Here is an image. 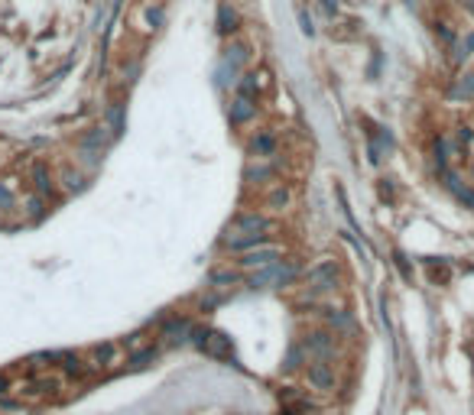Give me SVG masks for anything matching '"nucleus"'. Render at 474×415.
<instances>
[{
	"instance_id": "obj_4",
	"label": "nucleus",
	"mask_w": 474,
	"mask_h": 415,
	"mask_svg": "<svg viewBox=\"0 0 474 415\" xmlns=\"http://www.w3.org/2000/svg\"><path fill=\"white\" fill-rule=\"evenodd\" d=\"M279 260H283V247L279 244H263V247L247 250V253H240L237 269H240V273H257V269L273 266V263H279Z\"/></svg>"
},
{
	"instance_id": "obj_14",
	"label": "nucleus",
	"mask_w": 474,
	"mask_h": 415,
	"mask_svg": "<svg viewBox=\"0 0 474 415\" xmlns=\"http://www.w3.org/2000/svg\"><path fill=\"white\" fill-rule=\"evenodd\" d=\"M247 153L253 159H270V156H276V136L273 134H257L253 140H250Z\"/></svg>"
},
{
	"instance_id": "obj_1",
	"label": "nucleus",
	"mask_w": 474,
	"mask_h": 415,
	"mask_svg": "<svg viewBox=\"0 0 474 415\" xmlns=\"http://www.w3.org/2000/svg\"><path fill=\"white\" fill-rule=\"evenodd\" d=\"M296 279H299V263L279 260L273 266L250 273V289H286V286H292Z\"/></svg>"
},
{
	"instance_id": "obj_30",
	"label": "nucleus",
	"mask_w": 474,
	"mask_h": 415,
	"mask_svg": "<svg viewBox=\"0 0 474 415\" xmlns=\"http://www.w3.org/2000/svg\"><path fill=\"white\" fill-rule=\"evenodd\" d=\"M393 260H397V269L403 273V279L412 282V269H410V260H406V253H399V250H397V253H393Z\"/></svg>"
},
{
	"instance_id": "obj_31",
	"label": "nucleus",
	"mask_w": 474,
	"mask_h": 415,
	"mask_svg": "<svg viewBox=\"0 0 474 415\" xmlns=\"http://www.w3.org/2000/svg\"><path fill=\"white\" fill-rule=\"evenodd\" d=\"M455 136H458V143H462V147H471V143H474V127H464V123H462Z\"/></svg>"
},
{
	"instance_id": "obj_22",
	"label": "nucleus",
	"mask_w": 474,
	"mask_h": 415,
	"mask_svg": "<svg viewBox=\"0 0 474 415\" xmlns=\"http://www.w3.org/2000/svg\"><path fill=\"white\" fill-rule=\"evenodd\" d=\"M325 318H328V325L335 331H348L351 328V315L345 312V308H322Z\"/></svg>"
},
{
	"instance_id": "obj_36",
	"label": "nucleus",
	"mask_w": 474,
	"mask_h": 415,
	"mask_svg": "<svg viewBox=\"0 0 474 415\" xmlns=\"http://www.w3.org/2000/svg\"><path fill=\"white\" fill-rule=\"evenodd\" d=\"M13 390V383L7 377H3V373H0V399H3V396H7V392Z\"/></svg>"
},
{
	"instance_id": "obj_9",
	"label": "nucleus",
	"mask_w": 474,
	"mask_h": 415,
	"mask_svg": "<svg viewBox=\"0 0 474 415\" xmlns=\"http://www.w3.org/2000/svg\"><path fill=\"white\" fill-rule=\"evenodd\" d=\"M442 179H445V188H449L451 195L458 198L468 211H474V185H468V182H462V175H455V172H442Z\"/></svg>"
},
{
	"instance_id": "obj_33",
	"label": "nucleus",
	"mask_w": 474,
	"mask_h": 415,
	"mask_svg": "<svg viewBox=\"0 0 474 415\" xmlns=\"http://www.w3.org/2000/svg\"><path fill=\"white\" fill-rule=\"evenodd\" d=\"M462 46H464V52H468V55H474V29L462 36Z\"/></svg>"
},
{
	"instance_id": "obj_19",
	"label": "nucleus",
	"mask_w": 474,
	"mask_h": 415,
	"mask_svg": "<svg viewBox=\"0 0 474 415\" xmlns=\"http://www.w3.org/2000/svg\"><path fill=\"white\" fill-rule=\"evenodd\" d=\"M263 205L270 208V211H286L292 205V192H289V185H273L270 192H266V201Z\"/></svg>"
},
{
	"instance_id": "obj_29",
	"label": "nucleus",
	"mask_w": 474,
	"mask_h": 415,
	"mask_svg": "<svg viewBox=\"0 0 474 415\" xmlns=\"http://www.w3.org/2000/svg\"><path fill=\"white\" fill-rule=\"evenodd\" d=\"M26 214H29L33 221H39L42 214H46V211H42V195H36V198H29V201H26Z\"/></svg>"
},
{
	"instance_id": "obj_27",
	"label": "nucleus",
	"mask_w": 474,
	"mask_h": 415,
	"mask_svg": "<svg viewBox=\"0 0 474 415\" xmlns=\"http://www.w3.org/2000/svg\"><path fill=\"white\" fill-rule=\"evenodd\" d=\"M124 134V104H114L111 110V136Z\"/></svg>"
},
{
	"instance_id": "obj_23",
	"label": "nucleus",
	"mask_w": 474,
	"mask_h": 415,
	"mask_svg": "<svg viewBox=\"0 0 474 415\" xmlns=\"http://www.w3.org/2000/svg\"><path fill=\"white\" fill-rule=\"evenodd\" d=\"M104 130H108V127H95V130H91V134H88L85 140H82L85 153H91V149H101L104 143H108V134H104Z\"/></svg>"
},
{
	"instance_id": "obj_13",
	"label": "nucleus",
	"mask_w": 474,
	"mask_h": 415,
	"mask_svg": "<svg viewBox=\"0 0 474 415\" xmlns=\"http://www.w3.org/2000/svg\"><path fill=\"white\" fill-rule=\"evenodd\" d=\"M240 279V269L237 266H214L208 273V289H231Z\"/></svg>"
},
{
	"instance_id": "obj_21",
	"label": "nucleus",
	"mask_w": 474,
	"mask_h": 415,
	"mask_svg": "<svg viewBox=\"0 0 474 415\" xmlns=\"http://www.w3.org/2000/svg\"><path fill=\"white\" fill-rule=\"evenodd\" d=\"M237 95H240V98H250V101L260 98V81H257V75L237 78Z\"/></svg>"
},
{
	"instance_id": "obj_25",
	"label": "nucleus",
	"mask_w": 474,
	"mask_h": 415,
	"mask_svg": "<svg viewBox=\"0 0 474 415\" xmlns=\"http://www.w3.org/2000/svg\"><path fill=\"white\" fill-rule=\"evenodd\" d=\"M62 185H65V192H82V188H85V175H82V172L65 169L62 172Z\"/></svg>"
},
{
	"instance_id": "obj_7",
	"label": "nucleus",
	"mask_w": 474,
	"mask_h": 415,
	"mask_svg": "<svg viewBox=\"0 0 474 415\" xmlns=\"http://www.w3.org/2000/svg\"><path fill=\"white\" fill-rule=\"evenodd\" d=\"M305 354H312L315 360H328V357L335 354V334L332 331H312V334H305Z\"/></svg>"
},
{
	"instance_id": "obj_32",
	"label": "nucleus",
	"mask_w": 474,
	"mask_h": 415,
	"mask_svg": "<svg viewBox=\"0 0 474 415\" xmlns=\"http://www.w3.org/2000/svg\"><path fill=\"white\" fill-rule=\"evenodd\" d=\"M147 23H150V26L162 23V7H147Z\"/></svg>"
},
{
	"instance_id": "obj_34",
	"label": "nucleus",
	"mask_w": 474,
	"mask_h": 415,
	"mask_svg": "<svg viewBox=\"0 0 474 415\" xmlns=\"http://www.w3.org/2000/svg\"><path fill=\"white\" fill-rule=\"evenodd\" d=\"M10 201H13V192L0 185V208H10Z\"/></svg>"
},
{
	"instance_id": "obj_35",
	"label": "nucleus",
	"mask_w": 474,
	"mask_h": 415,
	"mask_svg": "<svg viewBox=\"0 0 474 415\" xmlns=\"http://www.w3.org/2000/svg\"><path fill=\"white\" fill-rule=\"evenodd\" d=\"M319 3H322V10L328 13V16H335L338 13V0H319Z\"/></svg>"
},
{
	"instance_id": "obj_10",
	"label": "nucleus",
	"mask_w": 474,
	"mask_h": 415,
	"mask_svg": "<svg viewBox=\"0 0 474 415\" xmlns=\"http://www.w3.org/2000/svg\"><path fill=\"white\" fill-rule=\"evenodd\" d=\"M273 175H276L273 162H266V159H253V162H247V169H244V182L266 185V182H273Z\"/></svg>"
},
{
	"instance_id": "obj_17",
	"label": "nucleus",
	"mask_w": 474,
	"mask_h": 415,
	"mask_svg": "<svg viewBox=\"0 0 474 415\" xmlns=\"http://www.w3.org/2000/svg\"><path fill=\"white\" fill-rule=\"evenodd\" d=\"M257 117V101H250V98H240L237 95L234 98V104H231V123H247V121H253Z\"/></svg>"
},
{
	"instance_id": "obj_6",
	"label": "nucleus",
	"mask_w": 474,
	"mask_h": 415,
	"mask_svg": "<svg viewBox=\"0 0 474 415\" xmlns=\"http://www.w3.org/2000/svg\"><path fill=\"white\" fill-rule=\"evenodd\" d=\"M305 379H309V386L315 392H332L338 386L335 366L328 364V360H312V364L305 366Z\"/></svg>"
},
{
	"instance_id": "obj_15",
	"label": "nucleus",
	"mask_w": 474,
	"mask_h": 415,
	"mask_svg": "<svg viewBox=\"0 0 474 415\" xmlns=\"http://www.w3.org/2000/svg\"><path fill=\"white\" fill-rule=\"evenodd\" d=\"M237 29H240V16H237V10L231 7V3H221V7H218V33H221V36H234Z\"/></svg>"
},
{
	"instance_id": "obj_11",
	"label": "nucleus",
	"mask_w": 474,
	"mask_h": 415,
	"mask_svg": "<svg viewBox=\"0 0 474 415\" xmlns=\"http://www.w3.org/2000/svg\"><path fill=\"white\" fill-rule=\"evenodd\" d=\"M62 373L65 379H88L91 377V370H98V366H88L85 357H78V354H62Z\"/></svg>"
},
{
	"instance_id": "obj_3",
	"label": "nucleus",
	"mask_w": 474,
	"mask_h": 415,
	"mask_svg": "<svg viewBox=\"0 0 474 415\" xmlns=\"http://www.w3.org/2000/svg\"><path fill=\"white\" fill-rule=\"evenodd\" d=\"M192 344L199 347L205 357L212 360H231L234 347H231V338L221 334V331H208V328H195L192 331Z\"/></svg>"
},
{
	"instance_id": "obj_26",
	"label": "nucleus",
	"mask_w": 474,
	"mask_h": 415,
	"mask_svg": "<svg viewBox=\"0 0 474 415\" xmlns=\"http://www.w3.org/2000/svg\"><path fill=\"white\" fill-rule=\"evenodd\" d=\"M296 16H299L302 36H315V23H312V16H309V10H305V3H299V7H296Z\"/></svg>"
},
{
	"instance_id": "obj_37",
	"label": "nucleus",
	"mask_w": 474,
	"mask_h": 415,
	"mask_svg": "<svg viewBox=\"0 0 474 415\" xmlns=\"http://www.w3.org/2000/svg\"><path fill=\"white\" fill-rule=\"evenodd\" d=\"M464 7H468V13H471V16H474V0H468V3H464Z\"/></svg>"
},
{
	"instance_id": "obj_18",
	"label": "nucleus",
	"mask_w": 474,
	"mask_h": 415,
	"mask_svg": "<svg viewBox=\"0 0 474 415\" xmlns=\"http://www.w3.org/2000/svg\"><path fill=\"white\" fill-rule=\"evenodd\" d=\"M160 360V347H153V344H143V347H134V354H130V370H147L150 364Z\"/></svg>"
},
{
	"instance_id": "obj_20",
	"label": "nucleus",
	"mask_w": 474,
	"mask_h": 415,
	"mask_svg": "<svg viewBox=\"0 0 474 415\" xmlns=\"http://www.w3.org/2000/svg\"><path fill=\"white\" fill-rule=\"evenodd\" d=\"M451 101H474V72H464L462 78H455V85L449 88Z\"/></svg>"
},
{
	"instance_id": "obj_24",
	"label": "nucleus",
	"mask_w": 474,
	"mask_h": 415,
	"mask_svg": "<svg viewBox=\"0 0 474 415\" xmlns=\"http://www.w3.org/2000/svg\"><path fill=\"white\" fill-rule=\"evenodd\" d=\"M225 62L231 65V72H234V68H240V65L247 62V46H240V42H237V46H231V49H227V55H225Z\"/></svg>"
},
{
	"instance_id": "obj_28",
	"label": "nucleus",
	"mask_w": 474,
	"mask_h": 415,
	"mask_svg": "<svg viewBox=\"0 0 474 415\" xmlns=\"http://www.w3.org/2000/svg\"><path fill=\"white\" fill-rule=\"evenodd\" d=\"M302 357H309V354H305V347H302V344H299V347H292V351H289V360H286V370H299Z\"/></svg>"
},
{
	"instance_id": "obj_12",
	"label": "nucleus",
	"mask_w": 474,
	"mask_h": 415,
	"mask_svg": "<svg viewBox=\"0 0 474 415\" xmlns=\"http://www.w3.org/2000/svg\"><path fill=\"white\" fill-rule=\"evenodd\" d=\"M91 364L98 366V370H108V366H114L117 360H121V347L111 341H104V344H95V351H91Z\"/></svg>"
},
{
	"instance_id": "obj_5",
	"label": "nucleus",
	"mask_w": 474,
	"mask_h": 415,
	"mask_svg": "<svg viewBox=\"0 0 474 415\" xmlns=\"http://www.w3.org/2000/svg\"><path fill=\"white\" fill-rule=\"evenodd\" d=\"M270 227H273V218H270V214H263V211H244V214H237L234 218L227 237H240V234H266Z\"/></svg>"
},
{
	"instance_id": "obj_16",
	"label": "nucleus",
	"mask_w": 474,
	"mask_h": 415,
	"mask_svg": "<svg viewBox=\"0 0 474 415\" xmlns=\"http://www.w3.org/2000/svg\"><path fill=\"white\" fill-rule=\"evenodd\" d=\"M33 188H36V195L49 198L52 192H55V182H52V172L46 162H36L33 166Z\"/></svg>"
},
{
	"instance_id": "obj_8",
	"label": "nucleus",
	"mask_w": 474,
	"mask_h": 415,
	"mask_svg": "<svg viewBox=\"0 0 474 415\" xmlns=\"http://www.w3.org/2000/svg\"><path fill=\"white\" fill-rule=\"evenodd\" d=\"M192 321L188 318H179V315H173V318H166L162 321V328H160V338L166 344H186L188 338H192Z\"/></svg>"
},
{
	"instance_id": "obj_2",
	"label": "nucleus",
	"mask_w": 474,
	"mask_h": 415,
	"mask_svg": "<svg viewBox=\"0 0 474 415\" xmlns=\"http://www.w3.org/2000/svg\"><path fill=\"white\" fill-rule=\"evenodd\" d=\"M341 279V266H338V260H319L312 266L302 273V282H305V289L312 295H322V292H332Z\"/></svg>"
}]
</instances>
